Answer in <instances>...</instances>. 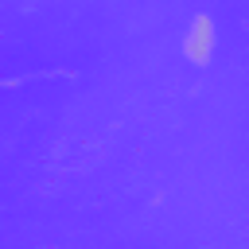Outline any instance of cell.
Wrapping results in <instances>:
<instances>
[{
    "label": "cell",
    "instance_id": "6da1fadb",
    "mask_svg": "<svg viewBox=\"0 0 249 249\" xmlns=\"http://www.w3.org/2000/svg\"><path fill=\"white\" fill-rule=\"evenodd\" d=\"M210 47H214V27H210L206 16H198V19L191 23L187 39H183V54H187L191 62H206V58H210Z\"/></svg>",
    "mask_w": 249,
    "mask_h": 249
}]
</instances>
